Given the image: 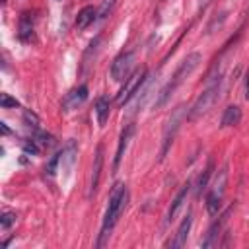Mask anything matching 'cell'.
<instances>
[{
  "label": "cell",
  "mask_w": 249,
  "mask_h": 249,
  "mask_svg": "<svg viewBox=\"0 0 249 249\" xmlns=\"http://www.w3.org/2000/svg\"><path fill=\"white\" fill-rule=\"evenodd\" d=\"M0 126H2V134H10V128L6 123H0Z\"/></svg>",
  "instance_id": "30"
},
{
  "label": "cell",
  "mask_w": 249,
  "mask_h": 249,
  "mask_svg": "<svg viewBox=\"0 0 249 249\" xmlns=\"http://www.w3.org/2000/svg\"><path fill=\"white\" fill-rule=\"evenodd\" d=\"M14 222H16V214H14V212H4L2 218H0V228H2V230H8Z\"/></svg>",
  "instance_id": "28"
},
{
  "label": "cell",
  "mask_w": 249,
  "mask_h": 249,
  "mask_svg": "<svg viewBox=\"0 0 249 249\" xmlns=\"http://www.w3.org/2000/svg\"><path fill=\"white\" fill-rule=\"evenodd\" d=\"M200 60H202L200 53H191V54H187V56L181 60V64H179L177 70L173 72L171 80L160 89V93H158V97H156V107H163V105H165V101H167V99L173 95V91L185 82V78L200 64Z\"/></svg>",
  "instance_id": "2"
},
{
  "label": "cell",
  "mask_w": 249,
  "mask_h": 249,
  "mask_svg": "<svg viewBox=\"0 0 249 249\" xmlns=\"http://www.w3.org/2000/svg\"><path fill=\"white\" fill-rule=\"evenodd\" d=\"M99 43H101V37L97 35V37H95V39H93V41L88 45V51L84 53V68L89 64V56H91V54H93V53L99 49Z\"/></svg>",
  "instance_id": "25"
},
{
  "label": "cell",
  "mask_w": 249,
  "mask_h": 249,
  "mask_svg": "<svg viewBox=\"0 0 249 249\" xmlns=\"http://www.w3.org/2000/svg\"><path fill=\"white\" fill-rule=\"evenodd\" d=\"M23 123H25L29 128H33V130H37V128H39V124H41L39 117H37L33 111H29V109H25V111H23Z\"/></svg>",
  "instance_id": "24"
},
{
  "label": "cell",
  "mask_w": 249,
  "mask_h": 249,
  "mask_svg": "<svg viewBox=\"0 0 249 249\" xmlns=\"http://www.w3.org/2000/svg\"><path fill=\"white\" fill-rule=\"evenodd\" d=\"M101 169H103V146H97L95 150V158H93V165H91V179H89V196L97 191L99 185V177H101Z\"/></svg>",
  "instance_id": "13"
},
{
  "label": "cell",
  "mask_w": 249,
  "mask_h": 249,
  "mask_svg": "<svg viewBox=\"0 0 249 249\" xmlns=\"http://www.w3.org/2000/svg\"><path fill=\"white\" fill-rule=\"evenodd\" d=\"M134 51H123L111 64V78L115 82H123L126 80V76L132 72V66H134Z\"/></svg>",
  "instance_id": "7"
},
{
  "label": "cell",
  "mask_w": 249,
  "mask_h": 249,
  "mask_svg": "<svg viewBox=\"0 0 249 249\" xmlns=\"http://www.w3.org/2000/svg\"><path fill=\"white\" fill-rule=\"evenodd\" d=\"M185 117H187L185 105H179V107H175V109L171 111V115H169V119H167V123H165V128H163L160 160H163V158L167 156V152H169V148H171V144H173V140H175V134H177V130H179V126H181V123H183Z\"/></svg>",
  "instance_id": "4"
},
{
  "label": "cell",
  "mask_w": 249,
  "mask_h": 249,
  "mask_svg": "<svg viewBox=\"0 0 249 249\" xmlns=\"http://www.w3.org/2000/svg\"><path fill=\"white\" fill-rule=\"evenodd\" d=\"M226 177H228V173H226V169H222L218 173L212 189L206 195V202L204 204H206V212L210 216H216L220 212V208H222V198H224V189H226Z\"/></svg>",
  "instance_id": "6"
},
{
  "label": "cell",
  "mask_w": 249,
  "mask_h": 249,
  "mask_svg": "<svg viewBox=\"0 0 249 249\" xmlns=\"http://www.w3.org/2000/svg\"><path fill=\"white\" fill-rule=\"evenodd\" d=\"M126 202H128V189L123 183H115V187L109 193V204H107V210H105V216H103V224H101L97 247H103L105 245V241L111 235V230L117 224L119 216L123 214Z\"/></svg>",
  "instance_id": "1"
},
{
  "label": "cell",
  "mask_w": 249,
  "mask_h": 249,
  "mask_svg": "<svg viewBox=\"0 0 249 249\" xmlns=\"http://www.w3.org/2000/svg\"><path fill=\"white\" fill-rule=\"evenodd\" d=\"M86 99H88V86H86V84H82V86H78V88L70 89V91L64 95L60 109H62L64 113L74 111V109H78Z\"/></svg>",
  "instance_id": "10"
},
{
  "label": "cell",
  "mask_w": 249,
  "mask_h": 249,
  "mask_svg": "<svg viewBox=\"0 0 249 249\" xmlns=\"http://www.w3.org/2000/svg\"><path fill=\"white\" fill-rule=\"evenodd\" d=\"M132 134H134V124H126V126L123 128L121 136H119V146H117V152H115V160H113V173L119 169V165H121V160H123V156H124V150H126V146H128V142H130Z\"/></svg>",
  "instance_id": "11"
},
{
  "label": "cell",
  "mask_w": 249,
  "mask_h": 249,
  "mask_svg": "<svg viewBox=\"0 0 249 249\" xmlns=\"http://www.w3.org/2000/svg\"><path fill=\"white\" fill-rule=\"evenodd\" d=\"M152 88H154V76L152 74H146V78H144V82L140 84V88L136 89V93L130 97V101H128V115H132V113H136L142 105H144V101L148 99V91H152Z\"/></svg>",
  "instance_id": "8"
},
{
  "label": "cell",
  "mask_w": 249,
  "mask_h": 249,
  "mask_svg": "<svg viewBox=\"0 0 249 249\" xmlns=\"http://www.w3.org/2000/svg\"><path fill=\"white\" fill-rule=\"evenodd\" d=\"M230 212H231V208H228V210L220 216V220H216V222L208 228V231H206L204 239L200 241V247L208 249V247H216V245H218V239H220V235H222V230H224V226H226V222H228Z\"/></svg>",
  "instance_id": "9"
},
{
  "label": "cell",
  "mask_w": 249,
  "mask_h": 249,
  "mask_svg": "<svg viewBox=\"0 0 249 249\" xmlns=\"http://www.w3.org/2000/svg\"><path fill=\"white\" fill-rule=\"evenodd\" d=\"M115 4H117V0H103V2H101V6L97 8V19H99V21H101V19H105V18L113 12Z\"/></svg>",
  "instance_id": "23"
},
{
  "label": "cell",
  "mask_w": 249,
  "mask_h": 249,
  "mask_svg": "<svg viewBox=\"0 0 249 249\" xmlns=\"http://www.w3.org/2000/svg\"><path fill=\"white\" fill-rule=\"evenodd\" d=\"M239 121H241V109H239L237 105H228V107L224 109V113H222L220 124H222L224 128H228V126L239 124Z\"/></svg>",
  "instance_id": "15"
},
{
  "label": "cell",
  "mask_w": 249,
  "mask_h": 249,
  "mask_svg": "<svg viewBox=\"0 0 249 249\" xmlns=\"http://www.w3.org/2000/svg\"><path fill=\"white\" fill-rule=\"evenodd\" d=\"M0 105H2V109H10V107H18L19 101L16 97H10L8 93H0Z\"/></svg>",
  "instance_id": "27"
},
{
  "label": "cell",
  "mask_w": 249,
  "mask_h": 249,
  "mask_svg": "<svg viewBox=\"0 0 249 249\" xmlns=\"http://www.w3.org/2000/svg\"><path fill=\"white\" fill-rule=\"evenodd\" d=\"M19 39L23 43H31L33 41V19L29 14H23L19 19Z\"/></svg>",
  "instance_id": "18"
},
{
  "label": "cell",
  "mask_w": 249,
  "mask_h": 249,
  "mask_svg": "<svg viewBox=\"0 0 249 249\" xmlns=\"http://www.w3.org/2000/svg\"><path fill=\"white\" fill-rule=\"evenodd\" d=\"M212 171H214V161L210 160L208 161V165L202 169V173L198 175V179H196V196H200L202 195V191H206L208 189V181H210V177H212Z\"/></svg>",
  "instance_id": "19"
},
{
  "label": "cell",
  "mask_w": 249,
  "mask_h": 249,
  "mask_svg": "<svg viewBox=\"0 0 249 249\" xmlns=\"http://www.w3.org/2000/svg\"><path fill=\"white\" fill-rule=\"evenodd\" d=\"M93 111H95V117H97V123L99 126H105L107 119H109V111H111V103L105 95L97 97L95 99V105H93Z\"/></svg>",
  "instance_id": "17"
},
{
  "label": "cell",
  "mask_w": 249,
  "mask_h": 249,
  "mask_svg": "<svg viewBox=\"0 0 249 249\" xmlns=\"http://www.w3.org/2000/svg\"><path fill=\"white\" fill-rule=\"evenodd\" d=\"M189 191H191V183H185V185L179 189V193L175 195V198L171 200V206H169V210H167V216H165V222H167V224H171V222L175 220L177 212L181 210V206H183V204H185V200H187V195H189Z\"/></svg>",
  "instance_id": "14"
},
{
  "label": "cell",
  "mask_w": 249,
  "mask_h": 249,
  "mask_svg": "<svg viewBox=\"0 0 249 249\" xmlns=\"http://www.w3.org/2000/svg\"><path fill=\"white\" fill-rule=\"evenodd\" d=\"M146 74H148V70L144 68V66H138V68H134L128 76H126V80H124V84H123V88L119 89V93H117V105H124V103H128L130 101V97L136 93V89L140 88V84L144 82V78H146Z\"/></svg>",
  "instance_id": "5"
},
{
  "label": "cell",
  "mask_w": 249,
  "mask_h": 249,
  "mask_svg": "<svg viewBox=\"0 0 249 249\" xmlns=\"http://www.w3.org/2000/svg\"><path fill=\"white\" fill-rule=\"evenodd\" d=\"M21 148H23V152L25 154H31V156H37L39 152H41V146L31 138V140H23L21 142Z\"/></svg>",
  "instance_id": "26"
},
{
  "label": "cell",
  "mask_w": 249,
  "mask_h": 249,
  "mask_svg": "<svg viewBox=\"0 0 249 249\" xmlns=\"http://www.w3.org/2000/svg\"><path fill=\"white\" fill-rule=\"evenodd\" d=\"M97 19V10L93 6H84L78 16H76V27L78 29H86L89 23H93Z\"/></svg>",
  "instance_id": "16"
},
{
  "label": "cell",
  "mask_w": 249,
  "mask_h": 249,
  "mask_svg": "<svg viewBox=\"0 0 249 249\" xmlns=\"http://www.w3.org/2000/svg\"><path fill=\"white\" fill-rule=\"evenodd\" d=\"M60 161H62V152H56V154L47 161V165H45V175L53 177V175L56 173V167H58Z\"/></svg>",
  "instance_id": "22"
},
{
  "label": "cell",
  "mask_w": 249,
  "mask_h": 249,
  "mask_svg": "<svg viewBox=\"0 0 249 249\" xmlns=\"http://www.w3.org/2000/svg\"><path fill=\"white\" fill-rule=\"evenodd\" d=\"M245 97L249 99V68H247V72H245Z\"/></svg>",
  "instance_id": "29"
},
{
  "label": "cell",
  "mask_w": 249,
  "mask_h": 249,
  "mask_svg": "<svg viewBox=\"0 0 249 249\" xmlns=\"http://www.w3.org/2000/svg\"><path fill=\"white\" fill-rule=\"evenodd\" d=\"M74 158H76V142H74V140H70V142L66 144V148L62 150V163H64V167H66V169L72 165Z\"/></svg>",
  "instance_id": "20"
},
{
  "label": "cell",
  "mask_w": 249,
  "mask_h": 249,
  "mask_svg": "<svg viewBox=\"0 0 249 249\" xmlns=\"http://www.w3.org/2000/svg\"><path fill=\"white\" fill-rule=\"evenodd\" d=\"M191 226H193V214L189 212L185 218H183V222H181V226L177 228V233H175V237L167 243L171 249H179V247H183L185 243H187V237H189V231H191Z\"/></svg>",
  "instance_id": "12"
},
{
  "label": "cell",
  "mask_w": 249,
  "mask_h": 249,
  "mask_svg": "<svg viewBox=\"0 0 249 249\" xmlns=\"http://www.w3.org/2000/svg\"><path fill=\"white\" fill-rule=\"evenodd\" d=\"M33 140L39 144V146H45V148H49V146H53L54 144V138H53V134H49V132H43V130H35L33 132Z\"/></svg>",
  "instance_id": "21"
},
{
  "label": "cell",
  "mask_w": 249,
  "mask_h": 249,
  "mask_svg": "<svg viewBox=\"0 0 249 249\" xmlns=\"http://www.w3.org/2000/svg\"><path fill=\"white\" fill-rule=\"evenodd\" d=\"M218 97H220V80H214L191 105V109L187 111V121H196L202 115H206L212 109V105L218 101Z\"/></svg>",
  "instance_id": "3"
}]
</instances>
